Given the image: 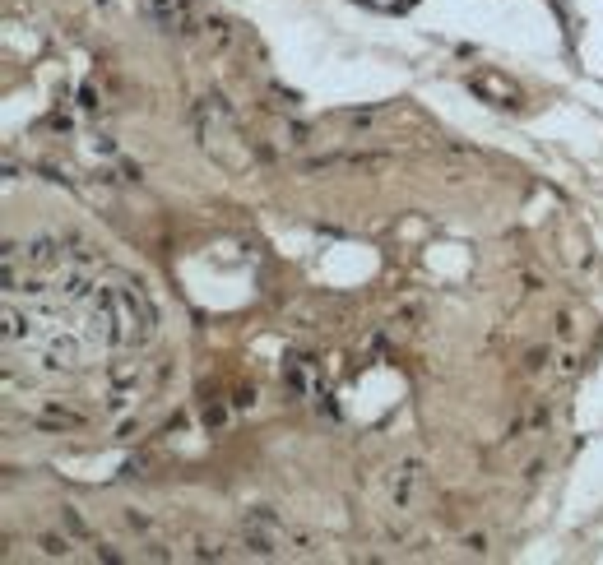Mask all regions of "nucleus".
I'll return each mask as SVG.
<instances>
[{"mask_svg":"<svg viewBox=\"0 0 603 565\" xmlns=\"http://www.w3.org/2000/svg\"><path fill=\"white\" fill-rule=\"evenodd\" d=\"M93 306H98V324L102 338L112 348H144L158 329V310L135 283H112V288L93 292Z\"/></svg>","mask_w":603,"mask_h":565,"instance_id":"1","label":"nucleus"},{"mask_svg":"<svg viewBox=\"0 0 603 565\" xmlns=\"http://www.w3.org/2000/svg\"><path fill=\"white\" fill-rule=\"evenodd\" d=\"M195 125H200V144L209 148L218 163L242 167V158H237L228 144H246V139H242L237 116H232V107H228L223 98H200V102H195Z\"/></svg>","mask_w":603,"mask_h":565,"instance_id":"2","label":"nucleus"},{"mask_svg":"<svg viewBox=\"0 0 603 565\" xmlns=\"http://www.w3.org/2000/svg\"><path fill=\"white\" fill-rule=\"evenodd\" d=\"M423 487H427L423 455H409V459H399V464L390 468V505L394 510H414L418 496H423Z\"/></svg>","mask_w":603,"mask_h":565,"instance_id":"3","label":"nucleus"},{"mask_svg":"<svg viewBox=\"0 0 603 565\" xmlns=\"http://www.w3.org/2000/svg\"><path fill=\"white\" fill-rule=\"evenodd\" d=\"M469 89L478 93L483 102H492V107H515V102H520V84L506 79V75H497V70H473Z\"/></svg>","mask_w":603,"mask_h":565,"instance_id":"4","label":"nucleus"},{"mask_svg":"<svg viewBox=\"0 0 603 565\" xmlns=\"http://www.w3.org/2000/svg\"><path fill=\"white\" fill-rule=\"evenodd\" d=\"M144 10H149V19L163 23L168 33H195V28H200L190 0H144Z\"/></svg>","mask_w":603,"mask_h":565,"instance_id":"5","label":"nucleus"},{"mask_svg":"<svg viewBox=\"0 0 603 565\" xmlns=\"http://www.w3.org/2000/svg\"><path fill=\"white\" fill-rule=\"evenodd\" d=\"M543 426H547V408H543V403H534V408H529L525 417H515V421H511L506 440H525V436H538Z\"/></svg>","mask_w":603,"mask_h":565,"instance_id":"6","label":"nucleus"},{"mask_svg":"<svg viewBox=\"0 0 603 565\" xmlns=\"http://www.w3.org/2000/svg\"><path fill=\"white\" fill-rule=\"evenodd\" d=\"M37 421H42V426H70V431H75V426H84V412H70V408H61V403H46V408L37 412Z\"/></svg>","mask_w":603,"mask_h":565,"instance_id":"7","label":"nucleus"},{"mask_svg":"<svg viewBox=\"0 0 603 565\" xmlns=\"http://www.w3.org/2000/svg\"><path fill=\"white\" fill-rule=\"evenodd\" d=\"M61 523H66V533H70V538H79V542H93L89 523L79 519V510H75V505H61Z\"/></svg>","mask_w":603,"mask_h":565,"instance_id":"8","label":"nucleus"},{"mask_svg":"<svg viewBox=\"0 0 603 565\" xmlns=\"http://www.w3.org/2000/svg\"><path fill=\"white\" fill-rule=\"evenodd\" d=\"M37 547H42V556H70V547H75V542H70L66 533H61V538H56V533H42Z\"/></svg>","mask_w":603,"mask_h":565,"instance_id":"9","label":"nucleus"},{"mask_svg":"<svg viewBox=\"0 0 603 565\" xmlns=\"http://www.w3.org/2000/svg\"><path fill=\"white\" fill-rule=\"evenodd\" d=\"M547 357H552V353H547V348H534V353L525 357V371H529V376H538V371H543V366H547Z\"/></svg>","mask_w":603,"mask_h":565,"instance_id":"10","label":"nucleus"},{"mask_svg":"<svg viewBox=\"0 0 603 565\" xmlns=\"http://www.w3.org/2000/svg\"><path fill=\"white\" fill-rule=\"evenodd\" d=\"M125 523H130V528H139V533L154 528V523H149V514H139V510H125Z\"/></svg>","mask_w":603,"mask_h":565,"instance_id":"11","label":"nucleus"},{"mask_svg":"<svg viewBox=\"0 0 603 565\" xmlns=\"http://www.w3.org/2000/svg\"><path fill=\"white\" fill-rule=\"evenodd\" d=\"M232 403H237V408H251V403H256V389H251V385L237 389V399H232Z\"/></svg>","mask_w":603,"mask_h":565,"instance_id":"12","label":"nucleus"},{"mask_svg":"<svg viewBox=\"0 0 603 565\" xmlns=\"http://www.w3.org/2000/svg\"><path fill=\"white\" fill-rule=\"evenodd\" d=\"M223 417H228L223 408H204V421H209V426H223Z\"/></svg>","mask_w":603,"mask_h":565,"instance_id":"13","label":"nucleus"},{"mask_svg":"<svg viewBox=\"0 0 603 565\" xmlns=\"http://www.w3.org/2000/svg\"><path fill=\"white\" fill-rule=\"evenodd\" d=\"M79 98H84V102H79V107H84V111H93V107H98V102H102V98H98V93H93V89H84V93H79Z\"/></svg>","mask_w":603,"mask_h":565,"instance_id":"14","label":"nucleus"},{"mask_svg":"<svg viewBox=\"0 0 603 565\" xmlns=\"http://www.w3.org/2000/svg\"><path fill=\"white\" fill-rule=\"evenodd\" d=\"M571 329H576V324H571V315L561 310V315H557V334H561V338H571Z\"/></svg>","mask_w":603,"mask_h":565,"instance_id":"15","label":"nucleus"}]
</instances>
